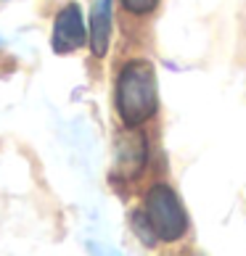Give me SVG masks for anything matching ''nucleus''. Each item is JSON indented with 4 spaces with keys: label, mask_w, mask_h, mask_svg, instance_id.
<instances>
[{
    "label": "nucleus",
    "mask_w": 246,
    "mask_h": 256,
    "mask_svg": "<svg viewBox=\"0 0 246 256\" xmlns=\"http://www.w3.org/2000/svg\"><path fill=\"white\" fill-rule=\"evenodd\" d=\"M156 72L148 61H130L117 80V111L127 127H140L156 114Z\"/></svg>",
    "instance_id": "f257e3e1"
},
{
    "label": "nucleus",
    "mask_w": 246,
    "mask_h": 256,
    "mask_svg": "<svg viewBox=\"0 0 246 256\" xmlns=\"http://www.w3.org/2000/svg\"><path fill=\"white\" fill-rule=\"evenodd\" d=\"M143 214H146L154 235H156V240L175 243V240H180L188 230V214H185L177 193L169 185L159 182L146 193Z\"/></svg>",
    "instance_id": "f03ea898"
},
{
    "label": "nucleus",
    "mask_w": 246,
    "mask_h": 256,
    "mask_svg": "<svg viewBox=\"0 0 246 256\" xmlns=\"http://www.w3.org/2000/svg\"><path fill=\"white\" fill-rule=\"evenodd\" d=\"M148 158V146L143 132H138L135 127H127L125 132L117 135L114 143V169H111V177L119 180V182H127V180H135L146 166Z\"/></svg>",
    "instance_id": "7ed1b4c3"
},
{
    "label": "nucleus",
    "mask_w": 246,
    "mask_h": 256,
    "mask_svg": "<svg viewBox=\"0 0 246 256\" xmlns=\"http://www.w3.org/2000/svg\"><path fill=\"white\" fill-rule=\"evenodd\" d=\"M85 22H82V11L77 3H66L53 22V34H51V45L56 53H72L85 45Z\"/></svg>",
    "instance_id": "20e7f679"
},
{
    "label": "nucleus",
    "mask_w": 246,
    "mask_h": 256,
    "mask_svg": "<svg viewBox=\"0 0 246 256\" xmlns=\"http://www.w3.org/2000/svg\"><path fill=\"white\" fill-rule=\"evenodd\" d=\"M111 3L114 0H96L90 11V30H88V42L96 58H103L109 50V37H111Z\"/></svg>",
    "instance_id": "39448f33"
},
{
    "label": "nucleus",
    "mask_w": 246,
    "mask_h": 256,
    "mask_svg": "<svg viewBox=\"0 0 246 256\" xmlns=\"http://www.w3.org/2000/svg\"><path fill=\"white\" fill-rule=\"evenodd\" d=\"M130 220H132V230L138 232V238L143 240V246H154L156 243V235H154V230H151V224H148L143 212H135Z\"/></svg>",
    "instance_id": "423d86ee"
},
{
    "label": "nucleus",
    "mask_w": 246,
    "mask_h": 256,
    "mask_svg": "<svg viewBox=\"0 0 246 256\" xmlns=\"http://www.w3.org/2000/svg\"><path fill=\"white\" fill-rule=\"evenodd\" d=\"M156 3H159V0H122V6H125L132 16H146V14H151V11L156 8Z\"/></svg>",
    "instance_id": "0eeeda50"
}]
</instances>
